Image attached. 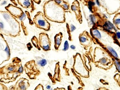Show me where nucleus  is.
<instances>
[{
	"label": "nucleus",
	"mask_w": 120,
	"mask_h": 90,
	"mask_svg": "<svg viewBox=\"0 0 120 90\" xmlns=\"http://www.w3.org/2000/svg\"><path fill=\"white\" fill-rule=\"evenodd\" d=\"M23 70L21 60L14 57L10 62L0 67V82L4 84L13 83L20 76Z\"/></svg>",
	"instance_id": "nucleus-1"
},
{
	"label": "nucleus",
	"mask_w": 120,
	"mask_h": 90,
	"mask_svg": "<svg viewBox=\"0 0 120 90\" xmlns=\"http://www.w3.org/2000/svg\"><path fill=\"white\" fill-rule=\"evenodd\" d=\"M20 24L7 11H0V33L6 36L15 38L20 35Z\"/></svg>",
	"instance_id": "nucleus-2"
},
{
	"label": "nucleus",
	"mask_w": 120,
	"mask_h": 90,
	"mask_svg": "<svg viewBox=\"0 0 120 90\" xmlns=\"http://www.w3.org/2000/svg\"><path fill=\"white\" fill-rule=\"evenodd\" d=\"M44 14L48 20L59 23H64L66 21L65 11L62 8L52 0L47 2L43 7Z\"/></svg>",
	"instance_id": "nucleus-3"
},
{
	"label": "nucleus",
	"mask_w": 120,
	"mask_h": 90,
	"mask_svg": "<svg viewBox=\"0 0 120 90\" xmlns=\"http://www.w3.org/2000/svg\"><path fill=\"white\" fill-rule=\"evenodd\" d=\"M11 58V51L7 41L3 35L0 33V66Z\"/></svg>",
	"instance_id": "nucleus-4"
},
{
	"label": "nucleus",
	"mask_w": 120,
	"mask_h": 90,
	"mask_svg": "<svg viewBox=\"0 0 120 90\" xmlns=\"http://www.w3.org/2000/svg\"><path fill=\"white\" fill-rule=\"evenodd\" d=\"M24 70L30 79L35 80L41 74V71L37 66L35 60L27 62L24 66Z\"/></svg>",
	"instance_id": "nucleus-5"
},
{
	"label": "nucleus",
	"mask_w": 120,
	"mask_h": 90,
	"mask_svg": "<svg viewBox=\"0 0 120 90\" xmlns=\"http://www.w3.org/2000/svg\"><path fill=\"white\" fill-rule=\"evenodd\" d=\"M74 62L73 67L75 71L79 75L84 78H89V72L85 68L82 60L81 55L77 53L74 56Z\"/></svg>",
	"instance_id": "nucleus-6"
},
{
	"label": "nucleus",
	"mask_w": 120,
	"mask_h": 90,
	"mask_svg": "<svg viewBox=\"0 0 120 90\" xmlns=\"http://www.w3.org/2000/svg\"><path fill=\"white\" fill-rule=\"evenodd\" d=\"M33 21L37 28L46 31L50 30V24L47 20L44 13L42 12L37 13V14L34 16Z\"/></svg>",
	"instance_id": "nucleus-7"
},
{
	"label": "nucleus",
	"mask_w": 120,
	"mask_h": 90,
	"mask_svg": "<svg viewBox=\"0 0 120 90\" xmlns=\"http://www.w3.org/2000/svg\"><path fill=\"white\" fill-rule=\"evenodd\" d=\"M5 9L11 15L20 20L25 18V14L20 8L13 5L11 4H9L8 6L5 7Z\"/></svg>",
	"instance_id": "nucleus-8"
},
{
	"label": "nucleus",
	"mask_w": 120,
	"mask_h": 90,
	"mask_svg": "<svg viewBox=\"0 0 120 90\" xmlns=\"http://www.w3.org/2000/svg\"><path fill=\"white\" fill-rule=\"evenodd\" d=\"M39 45L44 51L47 52L51 49V41L48 34L41 33L39 35Z\"/></svg>",
	"instance_id": "nucleus-9"
},
{
	"label": "nucleus",
	"mask_w": 120,
	"mask_h": 90,
	"mask_svg": "<svg viewBox=\"0 0 120 90\" xmlns=\"http://www.w3.org/2000/svg\"><path fill=\"white\" fill-rule=\"evenodd\" d=\"M30 87L29 80L24 78H21L16 82L15 85L11 86L9 90H26Z\"/></svg>",
	"instance_id": "nucleus-10"
},
{
	"label": "nucleus",
	"mask_w": 120,
	"mask_h": 90,
	"mask_svg": "<svg viewBox=\"0 0 120 90\" xmlns=\"http://www.w3.org/2000/svg\"><path fill=\"white\" fill-rule=\"evenodd\" d=\"M15 6L19 5L24 9H31V12L35 9L34 2L32 0H10Z\"/></svg>",
	"instance_id": "nucleus-11"
},
{
	"label": "nucleus",
	"mask_w": 120,
	"mask_h": 90,
	"mask_svg": "<svg viewBox=\"0 0 120 90\" xmlns=\"http://www.w3.org/2000/svg\"><path fill=\"white\" fill-rule=\"evenodd\" d=\"M79 38L81 45L86 49L89 48L92 44V42L91 35L86 31H84L80 34Z\"/></svg>",
	"instance_id": "nucleus-12"
},
{
	"label": "nucleus",
	"mask_w": 120,
	"mask_h": 90,
	"mask_svg": "<svg viewBox=\"0 0 120 90\" xmlns=\"http://www.w3.org/2000/svg\"><path fill=\"white\" fill-rule=\"evenodd\" d=\"M71 9L72 11L75 12L77 20L80 23H82V16L79 2L77 1L74 2L71 6Z\"/></svg>",
	"instance_id": "nucleus-13"
},
{
	"label": "nucleus",
	"mask_w": 120,
	"mask_h": 90,
	"mask_svg": "<svg viewBox=\"0 0 120 90\" xmlns=\"http://www.w3.org/2000/svg\"><path fill=\"white\" fill-rule=\"evenodd\" d=\"M63 38V34L60 32L55 35L54 37V47L56 50H58L62 43V39Z\"/></svg>",
	"instance_id": "nucleus-14"
},
{
	"label": "nucleus",
	"mask_w": 120,
	"mask_h": 90,
	"mask_svg": "<svg viewBox=\"0 0 120 90\" xmlns=\"http://www.w3.org/2000/svg\"><path fill=\"white\" fill-rule=\"evenodd\" d=\"M53 78L57 81H60L61 75L59 62L57 63L56 64V68L55 70V74L53 76Z\"/></svg>",
	"instance_id": "nucleus-15"
},
{
	"label": "nucleus",
	"mask_w": 120,
	"mask_h": 90,
	"mask_svg": "<svg viewBox=\"0 0 120 90\" xmlns=\"http://www.w3.org/2000/svg\"><path fill=\"white\" fill-rule=\"evenodd\" d=\"M55 1L58 5L61 7L65 10H68L69 9V4L66 2H64L62 0H55Z\"/></svg>",
	"instance_id": "nucleus-16"
},
{
	"label": "nucleus",
	"mask_w": 120,
	"mask_h": 90,
	"mask_svg": "<svg viewBox=\"0 0 120 90\" xmlns=\"http://www.w3.org/2000/svg\"><path fill=\"white\" fill-rule=\"evenodd\" d=\"M120 13H117L113 18V22L118 29H120Z\"/></svg>",
	"instance_id": "nucleus-17"
},
{
	"label": "nucleus",
	"mask_w": 120,
	"mask_h": 90,
	"mask_svg": "<svg viewBox=\"0 0 120 90\" xmlns=\"http://www.w3.org/2000/svg\"><path fill=\"white\" fill-rule=\"evenodd\" d=\"M38 58V59H37V64L39 65L41 67H44L45 66L47 63V60L44 58H41L40 57Z\"/></svg>",
	"instance_id": "nucleus-18"
},
{
	"label": "nucleus",
	"mask_w": 120,
	"mask_h": 90,
	"mask_svg": "<svg viewBox=\"0 0 120 90\" xmlns=\"http://www.w3.org/2000/svg\"><path fill=\"white\" fill-rule=\"evenodd\" d=\"M90 31L91 32V35L95 38H96L98 39L101 38V34L98 31V30L96 29H91V30H90Z\"/></svg>",
	"instance_id": "nucleus-19"
},
{
	"label": "nucleus",
	"mask_w": 120,
	"mask_h": 90,
	"mask_svg": "<svg viewBox=\"0 0 120 90\" xmlns=\"http://www.w3.org/2000/svg\"><path fill=\"white\" fill-rule=\"evenodd\" d=\"M108 49H109V51H110V52L111 53V54H112V55L113 56L115 57V58H117L119 59V57L117 53L116 52V51L114 50V49H113L111 47H109L108 48Z\"/></svg>",
	"instance_id": "nucleus-20"
},
{
	"label": "nucleus",
	"mask_w": 120,
	"mask_h": 90,
	"mask_svg": "<svg viewBox=\"0 0 120 90\" xmlns=\"http://www.w3.org/2000/svg\"><path fill=\"white\" fill-rule=\"evenodd\" d=\"M36 39H37V37H36L34 36L33 37V38H32L31 41L32 42L33 44L34 45V46L36 48H37V49H39V50H41V49L40 48L39 46V45H38L39 42H38V41L37 42H35Z\"/></svg>",
	"instance_id": "nucleus-21"
},
{
	"label": "nucleus",
	"mask_w": 120,
	"mask_h": 90,
	"mask_svg": "<svg viewBox=\"0 0 120 90\" xmlns=\"http://www.w3.org/2000/svg\"><path fill=\"white\" fill-rule=\"evenodd\" d=\"M9 90L6 85L2 83H0V90Z\"/></svg>",
	"instance_id": "nucleus-22"
},
{
	"label": "nucleus",
	"mask_w": 120,
	"mask_h": 90,
	"mask_svg": "<svg viewBox=\"0 0 120 90\" xmlns=\"http://www.w3.org/2000/svg\"><path fill=\"white\" fill-rule=\"evenodd\" d=\"M68 49H69V44L67 41H66L64 44V48H63V50L64 51H67Z\"/></svg>",
	"instance_id": "nucleus-23"
},
{
	"label": "nucleus",
	"mask_w": 120,
	"mask_h": 90,
	"mask_svg": "<svg viewBox=\"0 0 120 90\" xmlns=\"http://www.w3.org/2000/svg\"><path fill=\"white\" fill-rule=\"evenodd\" d=\"M115 65L116 66V68L117 69V70L119 72H120V63L119 61H117V60H115Z\"/></svg>",
	"instance_id": "nucleus-24"
},
{
	"label": "nucleus",
	"mask_w": 120,
	"mask_h": 90,
	"mask_svg": "<svg viewBox=\"0 0 120 90\" xmlns=\"http://www.w3.org/2000/svg\"><path fill=\"white\" fill-rule=\"evenodd\" d=\"M34 90H44L43 86L41 84H39L37 87L35 88Z\"/></svg>",
	"instance_id": "nucleus-25"
},
{
	"label": "nucleus",
	"mask_w": 120,
	"mask_h": 90,
	"mask_svg": "<svg viewBox=\"0 0 120 90\" xmlns=\"http://www.w3.org/2000/svg\"><path fill=\"white\" fill-rule=\"evenodd\" d=\"M32 1L37 4H40L41 2V0H32Z\"/></svg>",
	"instance_id": "nucleus-26"
},
{
	"label": "nucleus",
	"mask_w": 120,
	"mask_h": 90,
	"mask_svg": "<svg viewBox=\"0 0 120 90\" xmlns=\"http://www.w3.org/2000/svg\"><path fill=\"white\" fill-rule=\"evenodd\" d=\"M71 31L72 32V31H74L75 30L76 28H75V27L74 25H71Z\"/></svg>",
	"instance_id": "nucleus-27"
},
{
	"label": "nucleus",
	"mask_w": 120,
	"mask_h": 90,
	"mask_svg": "<svg viewBox=\"0 0 120 90\" xmlns=\"http://www.w3.org/2000/svg\"><path fill=\"white\" fill-rule=\"evenodd\" d=\"M116 36L117 37L118 39H120V33L119 32H117V33L116 34Z\"/></svg>",
	"instance_id": "nucleus-28"
},
{
	"label": "nucleus",
	"mask_w": 120,
	"mask_h": 90,
	"mask_svg": "<svg viewBox=\"0 0 120 90\" xmlns=\"http://www.w3.org/2000/svg\"><path fill=\"white\" fill-rule=\"evenodd\" d=\"M70 48H71L72 49H75V48H76V47L75 46V45H71V46H70Z\"/></svg>",
	"instance_id": "nucleus-29"
},
{
	"label": "nucleus",
	"mask_w": 120,
	"mask_h": 90,
	"mask_svg": "<svg viewBox=\"0 0 120 90\" xmlns=\"http://www.w3.org/2000/svg\"></svg>",
	"instance_id": "nucleus-30"
}]
</instances>
